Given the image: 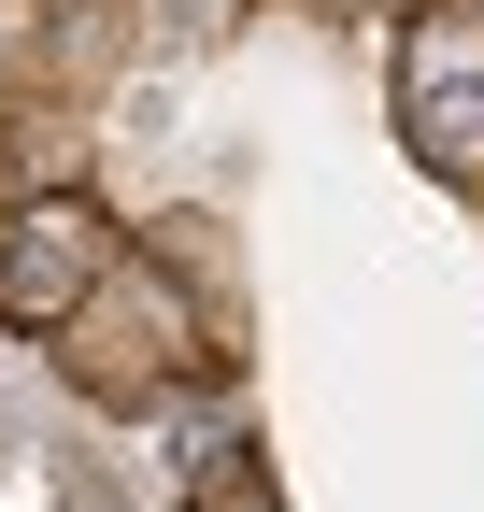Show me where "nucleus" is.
I'll list each match as a JSON object with an SVG mask.
<instances>
[{"instance_id": "2", "label": "nucleus", "mask_w": 484, "mask_h": 512, "mask_svg": "<svg viewBox=\"0 0 484 512\" xmlns=\"http://www.w3.org/2000/svg\"><path fill=\"white\" fill-rule=\"evenodd\" d=\"M399 143L428 185L484 200V0H413L399 29Z\"/></svg>"}, {"instance_id": "7", "label": "nucleus", "mask_w": 484, "mask_h": 512, "mask_svg": "<svg viewBox=\"0 0 484 512\" xmlns=\"http://www.w3.org/2000/svg\"><path fill=\"white\" fill-rule=\"evenodd\" d=\"M328 15H399V0H328Z\"/></svg>"}, {"instance_id": "6", "label": "nucleus", "mask_w": 484, "mask_h": 512, "mask_svg": "<svg viewBox=\"0 0 484 512\" xmlns=\"http://www.w3.org/2000/svg\"><path fill=\"white\" fill-rule=\"evenodd\" d=\"M143 29H171V43H214V29H228V0H143Z\"/></svg>"}, {"instance_id": "4", "label": "nucleus", "mask_w": 484, "mask_h": 512, "mask_svg": "<svg viewBox=\"0 0 484 512\" xmlns=\"http://www.w3.org/2000/svg\"><path fill=\"white\" fill-rule=\"evenodd\" d=\"M186 512H285V484H271V456H257V441H228V456H200Z\"/></svg>"}, {"instance_id": "1", "label": "nucleus", "mask_w": 484, "mask_h": 512, "mask_svg": "<svg viewBox=\"0 0 484 512\" xmlns=\"http://www.w3.org/2000/svg\"><path fill=\"white\" fill-rule=\"evenodd\" d=\"M57 370L86 384L100 413H157L171 384H200L214 370V342H200V299L157 271V256H114V271L57 313Z\"/></svg>"}, {"instance_id": "5", "label": "nucleus", "mask_w": 484, "mask_h": 512, "mask_svg": "<svg viewBox=\"0 0 484 512\" xmlns=\"http://www.w3.org/2000/svg\"><path fill=\"white\" fill-rule=\"evenodd\" d=\"M72 171H86V128L57 114V100H29L15 114V185H72Z\"/></svg>"}, {"instance_id": "3", "label": "nucleus", "mask_w": 484, "mask_h": 512, "mask_svg": "<svg viewBox=\"0 0 484 512\" xmlns=\"http://www.w3.org/2000/svg\"><path fill=\"white\" fill-rule=\"evenodd\" d=\"M114 256L129 242H114V214L86 185H15V200H0V328H57Z\"/></svg>"}]
</instances>
